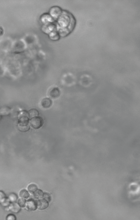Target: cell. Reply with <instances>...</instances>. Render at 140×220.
<instances>
[{"mask_svg":"<svg viewBox=\"0 0 140 220\" xmlns=\"http://www.w3.org/2000/svg\"><path fill=\"white\" fill-rule=\"evenodd\" d=\"M29 116L28 111H23L19 116L18 119V126H25L28 125L29 122Z\"/></svg>","mask_w":140,"mask_h":220,"instance_id":"1","label":"cell"},{"mask_svg":"<svg viewBox=\"0 0 140 220\" xmlns=\"http://www.w3.org/2000/svg\"><path fill=\"white\" fill-rule=\"evenodd\" d=\"M29 122L32 128L37 129L40 128L43 126L44 121L42 117L37 116L31 118Z\"/></svg>","mask_w":140,"mask_h":220,"instance_id":"2","label":"cell"},{"mask_svg":"<svg viewBox=\"0 0 140 220\" xmlns=\"http://www.w3.org/2000/svg\"><path fill=\"white\" fill-rule=\"evenodd\" d=\"M48 94L50 98L55 99L60 97L61 95V92L60 90L57 87H53L50 89L49 90Z\"/></svg>","mask_w":140,"mask_h":220,"instance_id":"3","label":"cell"},{"mask_svg":"<svg viewBox=\"0 0 140 220\" xmlns=\"http://www.w3.org/2000/svg\"><path fill=\"white\" fill-rule=\"evenodd\" d=\"M37 208V203L32 199H29L26 203V208L29 211H33Z\"/></svg>","mask_w":140,"mask_h":220,"instance_id":"4","label":"cell"},{"mask_svg":"<svg viewBox=\"0 0 140 220\" xmlns=\"http://www.w3.org/2000/svg\"><path fill=\"white\" fill-rule=\"evenodd\" d=\"M52 101L49 98H46L42 99L41 102V105L42 108L45 109L50 108L52 105Z\"/></svg>","mask_w":140,"mask_h":220,"instance_id":"5","label":"cell"},{"mask_svg":"<svg viewBox=\"0 0 140 220\" xmlns=\"http://www.w3.org/2000/svg\"><path fill=\"white\" fill-rule=\"evenodd\" d=\"M48 202L44 199L38 200L37 203V208L39 209L43 210L45 209L48 207Z\"/></svg>","mask_w":140,"mask_h":220,"instance_id":"6","label":"cell"},{"mask_svg":"<svg viewBox=\"0 0 140 220\" xmlns=\"http://www.w3.org/2000/svg\"><path fill=\"white\" fill-rule=\"evenodd\" d=\"M20 207L18 204L15 203H12L10 204V205L8 206V208L11 212L14 213H18L21 210Z\"/></svg>","mask_w":140,"mask_h":220,"instance_id":"7","label":"cell"},{"mask_svg":"<svg viewBox=\"0 0 140 220\" xmlns=\"http://www.w3.org/2000/svg\"><path fill=\"white\" fill-rule=\"evenodd\" d=\"M28 113L29 118H31L38 116L39 115V111L35 109H31L28 111Z\"/></svg>","mask_w":140,"mask_h":220,"instance_id":"8","label":"cell"},{"mask_svg":"<svg viewBox=\"0 0 140 220\" xmlns=\"http://www.w3.org/2000/svg\"><path fill=\"white\" fill-rule=\"evenodd\" d=\"M44 194L40 190H37L34 192L33 196L36 199H40L43 197Z\"/></svg>","mask_w":140,"mask_h":220,"instance_id":"9","label":"cell"},{"mask_svg":"<svg viewBox=\"0 0 140 220\" xmlns=\"http://www.w3.org/2000/svg\"><path fill=\"white\" fill-rule=\"evenodd\" d=\"M0 202L2 206L4 207H7L9 206L10 205V200L8 198L5 197L0 199Z\"/></svg>","mask_w":140,"mask_h":220,"instance_id":"10","label":"cell"},{"mask_svg":"<svg viewBox=\"0 0 140 220\" xmlns=\"http://www.w3.org/2000/svg\"><path fill=\"white\" fill-rule=\"evenodd\" d=\"M19 195L21 197L25 199L28 198L29 196V193L25 190H21L19 193Z\"/></svg>","mask_w":140,"mask_h":220,"instance_id":"11","label":"cell"},{"mask_svg":"<svg viewBox=\"0 0 140 220\" xmlns=\"http://www.w3.org/2000/svg\"><path fill=\"white\" fill-rule=\"evenodd\" d=\"M8 199L10 200V202L12 203H15L18 197L15 194L11 193L9 195Z\"/></svg>","mask_w":140,"mask_h":220,"instance_id":"12","label":"cell"},{"mask_svg":"<svg viewBox=\"0 0 140 220\" xmlns=\"http://www.w3.org/2000/svg\"><path fill=\"white\" fill-rule=\"evenodd\" d=\"M10 109L7 107H4L1 109V114L2 115H6L9 114Z\"/></svg>","mask_w":140,"mask_h":220,"instance_id":"13","label":"cell"},{"mask_svg":"<svg viewBox=\"0 0 140 220\" xmlns=\"http://www.w3.org/2000/svg\"><path fill=\"white\" fill-rule=\"evenodd\" d=\"M19 130L22 132H28L30 129V127L28 125L25 126H18Z\"/></svg>","mask_w":140,"mask_h":220,"instance_id":"14","label":"cell"},{"mask_svg":"<svg viewBox=\"0 0 140 220\" xmlns=\"http://www.w3.org/2000/svg\"><path fill=\"white\" fill-rule=\"evenodd\" d=\"M28 189L30 192H34L38 189V187L35 184H31L28 187Z\"/></svg>","mask_w":140,"mask_h":220,"instance_id":"15","label":"cell"},{"mask_svg":"<svg viewBox=\"0 0 140 220\" xmlns=\"http://www.w3.org/2000/svg\"><path fill=\"white\" fill-rule=\"evenodd\" d=\"M18 203L21 207H25L26 204V201L24 198H20L18 200Z\"/></svg>","mask_w":140,"mask_h":220,"instance_id":"16","label":"cell"},{"mask_svg":"<svg viewBox=\"0 0 140 220\" xmlns=\"http://www.w3.org/2000/svg\"><path fill=\"white\" fill-rule=\"evenodd\" d=\"M43 197L44 199L46 200L48 202H50L51 200V196L50 194L48 193H45L44 194Z\"/></svg>","mask_w":140,"mask_h":220,"instance_id":"17","label":"cell"},{"mask_svg":"<svg viewBox=\"0 0 140 220\" xmlns=\"http://www.w3.org/2000/svg\"><path fill=\"white\" fill-rule=\"evenodd\" d=\"M6 219L7 220H16V218L14 215L10 214L7 216Z\"/></svg>","mask_w":140,"mask_h":220,"instance_id":"18","label":"cell"},{"mask_svg":"<svg viewBox=\"0 0 140 220\" xmlns=\"http://www.w3.org/2000/svg\"><path fill=\"white\" fill-rule=\"evenodd\" d=\"M5 197H6V196L5 195V193L2 191H1L0 192V199H2Z\"/></svg>","mask_w":140,"mask_h":220,"instance_id":"19","label":"cell"}]
</instances>
